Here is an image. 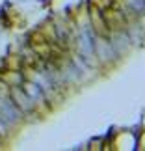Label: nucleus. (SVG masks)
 <instances>
[{
    "label": "nucleus",
    "mask_w": 145,
    "mask_h": 151,
    "mask_svg": "<svg viewBox=\"0 0 145 151\" xmlns=\"http://www.w3.org/2000/svg\"><path fill=\"white\" fill-rule=\"evenodd\" d=\"M11 97H13V103H15L21 110H24V112H28V110L34 108V99L30 97V93H26L24 90H21V88H17V86H13V88H11Z\"/></svg>",
    "instance_id": "obj_2"
},
{
    "label": "nucleus",
    "mask_w": 145,
    "mask_h": 151,
    "mask_svg": "<svg viewBox=\"0 0 145 151\" xmlns=\"http://www.w3.org/2000/svg\"><path fill=\"white\" fill-rule=\"evenodd\" d=\"M82 47H84L86 54H93L95 52V36L89 28H86L82 32Z\"/></svg>",
    "instance_id": "obj_3"
},
{
    "label": "nucleus",
    "mask_w": 145,
    "mask_h": 151,
    "mask_svg": "<svg viewBox=\"0 0 145 151\" xmlns=\"http://www.w3.org/2000/svg\"><path fill=\"white\" fill-rule=\"evenodd\" d=\"M0 13H2V11H0Z\"/></svg>",
    "instance_id": "obj_5"
},
{
    "label": "nucleus",
    "mask_w": 145,
    "mask_h": 151,
    "mask_svg": "<svg viewBox=\"0 0 145 151\" xmlns=\"http://www.w3.org/2000/svg\"><path fill=\"white\" fill-rule=\"evenodd\" d=\"M130 6L134 8V11H138V13H143L145 11V0H130Z\"/></svg>",
    "instance_id": "obj_4"
},
{
    "label": "nucleus",
    "mask_w": 145,
    "mask_h": 151,
    "mask_svg": "<svg viewBox=\"0 0 145 151\" xmlns=\"http://www.w3.org/2000/svg\"><path fill=\"white\" fill-rule=\"evenodd\" d=\"M22 118V110L13 103V99L2 97L0 99V125L9 127L11 123H17Z\"/></svg>",
    "instance_id": "obj_1"
}]
</instances>
